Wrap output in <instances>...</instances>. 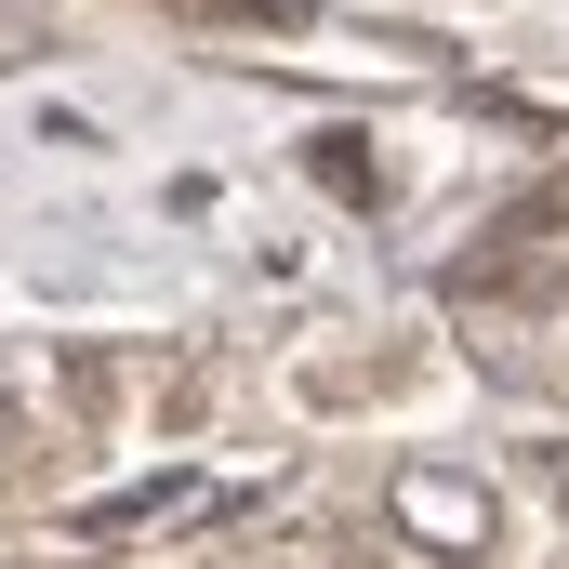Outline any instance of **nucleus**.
Listing matches in <instances>:
<instances>
[{"mask_svg": "<svg viewBox=\"0 0 569 569\" xmlns=\"http://www.w3.org/2000/svg\"><path fill=\"white\" fill-rule=\"evenodd\" d=\"M385 530L437 569H490L503 557V503H490V477H463V463H398L385 477Z\"/></svg>", "mask_w": 569, "mask_h": 569, "instance_id": "1", "label": "nucleus"}, {"mask_svg": "<svg viewBox=\"0 0 569 569\" xmlns=\"http://www.w3.org/2000/svg\"><path fill=\"white\" fill-rule=\"evenodd\" d=\"M186 517H226L212 477H133L107 503H80V543H120V530H186Z\"/></svg>", "mask_w": 569, "mask_h": 569, "instance_id": "2", "label": "nucleus"}, {"mask_svg": "<svg viewBox=\"0 0 569 569\" xmlns=\"http://www.w3.org/2000/svg\"><path fill=\"white\" fill-rule=\"evenodd\" d=\"M490 279L517 291V305H569V199H543V212H517V226H503Z\"/></svg>", "mask_w": 569, "mask_h": 569, "instance_id": "3", "label": "nucleus"}, {"mask_svg": "<svg viewBox=\"0 0 569 569\" xmlns=\"http://www.w3.org/2000/svg\"><path fill=\"white\" fill-rule=\"evenodd\" d=\"M0 425H13V411H0Z\"/></svg>", "mask_w": 569, "mask_h": 569, "instance_id": "4", "label": "nucleus"}]
</instances>
